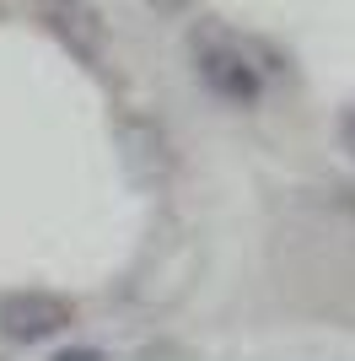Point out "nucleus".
<instances>
[{
  "label": "nucleus",
  "mask_w": 355,
  "mask_h": 361,
  "mask_svg": "<svg viewBox=\"0 0 355 361\" xmlns=\"http://www.w3.org/2000/svg\"><path fill=\"white\" fill-rule=\"evenodd\" d=\"M70 324H75V307L59 291H11V297H0V334L11 345H49Z\"/></svg>",
  "instance_id": "obj_2"
},
{
  "label": "nucleus",
  "mask_w": 355,
  "mask_h": 361,
  "mask_svg": "<svg viewBox=\"0 0 355 361\" xmlns=\"http://www.w3.org/2000/svg\"><path fill=\"white\" fill-rule=\"evenodd\" d=\"M54 361H103V356H97V350H75V356L65 350V356H54Z\"/></svg>",
  "instance_id": "obj_6"
},
{
  "label": "nucleus",
  "mask_w": 355,
  "mask_h": 361,
  "mask_svg": "<svg viewBox=\"0 0 355 361\" xmlns=\"http://www.w3.org/2000/svg\"><path fill=\"white\" fill-rule=\"evenodd\" d=\"M340 146H344V151L355 157V108H350V114L340 119Z\"/></svg>",
  "instance_id": "obj_5"
},
{
  "label": "nucleus",
  "mask_w": 355,
  "mask_h": 361,
  "mask_svg": "<svg viewBox=\"0 0 355 361\" xmlns=\"http://www.w3.org/2000/svg\"><path fill=\"white\" fill-rule=\"evenodd\" d=\"M189 60L194 75L210 97H221L226 108H253L264 97V65H259V44L232 38L221 22H199L189 32Z\"/></svg>",
  "instance_id": "obj_1"
},
{
  "label": "nucleus",
  "mask_w": 355,
  "mask_h": 361,
  "mask_svg": "<svg viewBox=\"0 0 355 361\" xmlns=\"http://www.w3.org/2000/svg\"><path fill=\"white\" fill-rule=\"evenodd\" d=\"M38 16H44V27L54 32L87 71H103L108 65V22L92 0H38Z\"/></svg>",
  "instance_id": "obj_3"
},
{
  "label": "nucleus",
  "mask_w": 355,
  "mask_h": 361,
  "mask_svg": "<svg viewBox=\"0 0 355 361\" xmlns=\"http://www.w3.org/2000/svg\"><path fill=\"white\" fill-rule=\"evenodd\" d=\"M140 6H146V11H156V16H183L194 0H140Z\"/></svg>",
  "instance_id": "obj_4"
}]
</instances>
